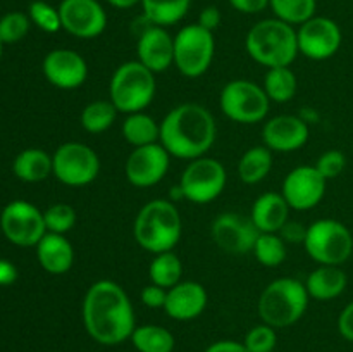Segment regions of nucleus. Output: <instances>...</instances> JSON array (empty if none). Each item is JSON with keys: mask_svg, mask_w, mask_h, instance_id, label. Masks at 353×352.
I'll return each instance as SVG.
<instances>
[{"mask_svg": "<svg viewBox=\"0 0 353 352\" xmlns=\"http://www.w3.org/2000/svg\"><path fill=\"white\" fill-rule=\"evenodd\" d=\"M45 228L47 233L65 235L71 231L76 224V211L69 204L59 202L48 207L43 213Z\"/></svg>", "mask_w": 353, "mask_h": 352, "instance_id": "35", "label": "nucleus"}, {"mask_svg": "<svg viewBox=\"0 0 353 352\" xmlns=\"http://www.w3.org/2000/svg\"><path fill=\"white\" fill-rule=\"evenodd\" d=\"M269 7L274 17L292 26H300L316 16L317 0H269Z\"/></svg>", "mask_w": 353, "mask_h": 352, "instance_id": "34", "label": "nucleus"}, {"mask_svg": "<svg viewBox=\"0 0 353 352\" xmlns=\"http://www.w3.org/2000/svg\"><path fill=\"white\" fill-rule=\"evenodd\" d=\"M148 276L154 285L169 290L171 286L178 285L183 276L181 259L174 254V251L161 252L155 254L148 266Z\"/></svg>", "mask_w": 353, "mask_h": 352, "instance_id": "31", "label": "nucleus"}, {"mask_svg": "<svg viewBox=\"0 0 353 352\" xmlns=\"http://www.w3.org/2000/svg\"><path fill=\"white\" fill-rule=\"evenodd\" d=\"M171 166V155L161 141L137 147L128 155L124 173L128 182L137 188H150L161 183Z\"/></svg>", "mask_w": 353, "mask_h": 352, "instance_id": "15", "label": "nucleus"}, {"mask_svg": "<svg viewBox=\"0 0 353 352\" xmlns=\"http://www.w3.org/2000/svg\"><path fill=\"white\" fill-rule=\"evenodd\" d=\"M2 45L3 43H2V41H0V55H2Z\"/></svg>", "mask_w": 353, "mask_h": 352, "instance_id": "49", "label": "nucleus"}, {"mask_svg": "<svg viewBox=\"0 0 353 352\" xmlns=\"http://www.w3.org/2000/svg\"><path fill=\"white\" fill-rule=\"evenodd\" d=\"M228 173L223 162L203 155L188 162L179 178L185 199L193 204H209L224 192Z\"/></svg>", "mask_w": 353, "mask_h": 352, "instance_id": "11", "label": "nucleus"}, {"mask_svg": "<svg viewBox=\"0 0 353 352\" xmlns=\"http://www.w3.org/2000/svg\"><path fill=\"white\" fill-rule=\"evenodd\" d=\"M348 285L347 273L341 269V266H324L314 269L305 280L307 292L310 299L321 300H333L345 292Z\"/></svg>", "mask_w": 353, "mask_h": 352, "instance_id": "24", "label": "nucleus"}, {"mask_svg": "<svg viewBox=\"0 0 353 352\" xmlns=\"http://www.w3.org/2000/svg\"><path fill=\"white\" fill-rule=\"evenodd\" d=\"M279 237L286 242V244H292V245H303L307 237V226L305 224L299 223V221H286L283 224L281 230L278 231Z\"/></svg>", "mask_w": 353, "mask_h": 352, "instance_id": "41", "label": "nucleus"}, {"mask_svg": "<svg viewBox=\"0 0 353 352\" xmlns=\"http://www.w3.org/2000/svg\"><path fill=\"white\" fill-rule=\"evenodd\" d=\"M30 16L23 12H9L0 19V41L16 43L21 41L30 31Z\"/></svg>", "mask_w": 353, "mask_h": 352, "instance_id": "37", "label": "nucleus"}, {"mask_svg": "<svg viewBox=\"0 0 353 352\" xmlns=\"http://www.w3.org/2000/svg\"><path fill=\"white\" fill-rule=\"evenodd\" d=\"M272 169V152L265 145L250 147L238 161V176L247 185H257Z\"/></svg>", "mask_w": 353, "mask_h": 352, "instance_id": "28", "label": "nucleus"}, {"mask_svg": "<svg viewBox=\"0 0 353 352\" xmlns=\"http://www.w3.org/2000/svg\"><path fill=\"white\" fill-rule=\"evenodd\" d=\"M52 173L65 186H86L100 173V159L90 145L65 141L52 155Z\"/></svg>", "mask_w": 353, "mask_h": 352, "instance_id": "10", "label": "nucleus"}, {"mask_svg": "<svg viewBox=\"0 0 353 352\" xmlns=\"http://www.w3.org/2000/svg\"><path fill=\"white\" fill-rule=\"evenodd\" d=\"M17 280V269L12 262L6 261V259H0V285L7 286L12 285Z\"/></svg>", "mask_w": 353, "mask_h": 352, "instance_id": "46", "label": "nucleus"}, {"mask_svg": "<svg viewBox=\"0 0 353 352\" xmlns=\"http://www.w3.org/2000/svg\"><path fill=\"white\" fill-rule=\"evenodd\" d=\"M109 6L116 7V9H131V7L138 6L140 0H107Z\"/></svg>", "mask_w": 353, "mask_h": 352, "instance_id": "47", "label": "nucleus"}, {"mask_svg": "<svg viewBox=\"0 0 353 352\" xmlns=\"http://www.w3.org/2000/svg\"><path fill=\"white\" fill-rule=\"evenodd\" d=\"M214 54V33L199 23L186 24L174 35V68L186 78L205 75L212 64Z\"/></svg>", "mask_w": 353, "mask_h": 352, "instance_id": "8", "label": "nucleus"}, {"mask_svg": "<svg viewBox=\"0 0 353 352\" xmlns=\"http://www.w3.org/2000/svg\"><path fill=\"white\" fill-rule=\"evenodd\" d=\"M207 302H209V295L202 283L181 280L178 285L168 290L164 311L169 317L176 321H192L205 311Z\"/></svg>", "mask_w": 353, "mask_h": 352, "instance_id": "21", "label": "nucleus"}, {"mask_svg": "<svg viewBox=\"0 0 353 352\" xmlns=\"http://www.w3.org/2000/svg\"><path fill=\"white\" fill-rule=\"evenodd\" d=\"M169 200H171V202H174V204L178 202V200H186L185 193H183V188L179 186V183H178V185L171 186V192H169Z\"/></svg>", "mask_w": 353, "mask_h": 352, "instance_id": "48", "label": "nucleus"}, {"mask_svg": "<svg viewBox=\"0 0 353 352\" xmlns=\"http://www.w3.org/2000/svg\"><path fill=\"white\" fill-rule=\"evenodd\" d=\"M143 16L155 26L168 28L188 14L192 0H140Z\"/></svg>", "mask_w": 353, "mask_h": 352, "instance_id": "27", "label": "nucleus"}, {"mask_svg": "<svg viewBox=\"0 0 353 352\" xmlns=\"http://www.w3.org/2000/svg\"><path fill=\"white\" fill-rule=\"evenodd\" d=\"M299 52L310 61H326L340 50L343 35L340 24L326 16H314L296 30Z\"/></svg>", "mask_w": 353, "mask_h": 352, "instance_id": "13", "label": "nucleus"}, {"mask_svg": "<svg viewBox=\"0 0 353 352\" xmlns=\"http://www.w3.org/2000/svg\"><path fill=\"white\" fill-rule=\"evenodd\" d=\"M157 92L155 75L140 61H126L114 71L109 100L119 113L133 114L147 109Z\"/></svg>", "mask_w": 353, "mask_h": 352, "instance_id": "6", "label": "nucleus"}, {"mask_svg": "<svg viewBox=\"0 0 353 352\" xmlns=\"http://www.w3.org/2000/svg\"><path fill=\"white\" fill-rule=\"evenodd\" d=\"M85 330L97 344L119 345L130 340L137 328L133 304L119 283L99 280L88 286L83 299Z\"/></svg>", "mask_w": 353, "mask_h": 352, "instance_id": "1", "label": "nucleus"}, {"mask_svg": "<svg viewBox=\"0 0 353 352\" xmlns=\"http://www.w3.org/2000/svg\"><path fill=\"white\" fill-rule=\"evenodd\" d=\"M14 175L26 183H38L52 175V157L41 148H26L12 164Z\"/></svg>", "mask_w": 353, "mask_h": 352, "instance_id": "26", "label": "nucleus"}, {"mask_svg": "<svg viewBox=\"0 0 353 352\" xmlns=\"http://www.w3.org/2000/svg\"><path fill=\"white\" fill-rule=\"evenodd\" d=\"M338 331L345 340L353 342V300L343 307L338 316Z\"/></svg>", "mask_w": 353, "mask_h": 352, "instance_id": "43", "label": "nucleus"}, {"mask_svg": "<svg viewBox=\"0 0 353 352\" xmlns=\"http://www.w3.org/2000/svg\"><path fill=\"white\" fill-rule=\"evenodd\" d=\"M121 131H123L124 140L133 145V148L143 147V145L157 144L161 138V123H157L150 114L141 110V113L126 114Z\"/></svg>", "mask_w": 353, "mask_h": 352, "instance_id": "25", "label": "nucleus"}, {"mask_svg": "<svg viewBox=\"0 0 353 352\" xmlns=\"http://www.w3.org/2000/svg\"><path fill=\"white\" fill-rule=\"evenodd\" d=\"M305 283L296 278H276L262 290L257 311L262 323L272 328H286L302 320L309 307Z\"/></svg>", "mask_w": 353, "mask_h": 352, "instance_id": "5", "label": "nucleus"}, {"mask_svg": "<svg viewBox=\"0 0 353 352\" xmlns=\"http://www.w3.org/2000/svg\"><path fill=\"white\" fill-rule=\"evenodd\" d=\"M264 92L268 93L269 100L276 104L290 102L296 95L299 90V79L292 71L290 66L286 68H272L268 69L264 76Z\"/></svg>", "mask_w": 353, "mask_h": 352, "instance_id": "30", "label": "nucleus"}, {"mask_svg": "<svg viewBox=\"0 0 353 352\" xmlns=\"http://www.w3.org/2000/svg\"><path fill=\"white\" fill-rule=\"evenodd\" d=\"M196 23L209 31H216L221 26V10L216 6H207L200 10Z\"/></svg>", "mask_w": 353, "mask_h": 352, "instance_id": "42", "label": "nucleus"}, {"mask_svg": "<svg viewBox=\"0 0 353 352\" xmlns=\"http://www.w3.org/2000/svg\"><path fill=\"white\" fill-rule=\"evenodd\" d=\"M245 48L257 64L268 69L292 66L300 54L295 26L278 17L255 23L245 38Z\"/></svg>", "mask_w": 353, "mask_h": 352, "instance_id": "4", "label": "nucleus"}, {"mask_svg": "<svg viewBox=\"0 0 353 352\" xmlns=\"http://www.w3.org/2000/svg\"><path fill=\"white\" fill-rule=\"evenodd\" d=\"M243 344L248 352H274L276 344H278L276 328L265 323L257 324L245 335Z\"/></svg>", "mask_w": 353, "mask_h": 352, "instance_id": "38", "label": "nucleus"}, {"mask_svg": "<svg viewBox=\"0 0 353 352\" xmlns=\"http://www.w3.org/2000/svg\"><path fill=\"white\" fill-rule=\"evenodd\" d=\"M130 340L138 352H172L176 347L174 335L161 324H140Z\"/></svg>", "mask_w": 353, "mask_h": 352, "instance_id": "29", "label": "nucleus"}, {"mask_svg": "<svg viewBox=\"0 0 353 352\" xmlns=\"http://www.w3.org/2000/svg\"><path fill=\"white\" fill-rule=\"evenodd\" d=\"M309 140V124L295 114H279L265 121L262 141L271 152H295Z\"/></svg>", "mask_w": 353, "mask_h": 352, "instance_id": "19", "label": "nucleus"}, {"mask_svg": "<svg viewBox=\"0 0 353 352\" xmlns=\"http://www.w3.org/2000/svg\"><path fill=\"white\" fill-rule=\"evenodd\" d=\"M59 14L62 30L81 40L100 37L107 28V12L99 0H62Z\"/></svg>", "mask_w": 353, "mask_h": 352, "instance_id": "16", "label": "nucleus"}, {"mask_svg": "<svg viewBox=\"0 0 353 352\" xmlns=\"http://www.w3.org/2000/svg\"><path fill=\"white\" fill-rule=\"evenodd\" d=\"M228 2L241 14H259L269 7V0H228Z\"/></svg>", "mask_w": 353, "mask_h": 352, "instance_id": "44", "label": "nucleus"}, {"mask_svg": "<svg viewBox=\"0 0 353 352\" xmlns=\"http://www.w3.org/2000/svg\"><path fill=\"white\" fill-rule=\"evenodd\" d=\"M250 217L261 233H278L290 219V206L281 192H265L255 199Z\"/></svg>", "mask_w": 353, "mask_h": 352, "instance_id": "22", "label": "nucleus"}, {"mask_svg": "<svg viewBox=\"0 0 353 352\" xmlns=\"http://www.w3.org/2000/svg\"><path fill=\"white\" fill-rule=\"evenodd\" d=\"M43 75L50 85L61 90H74L85 85L88 64L85 57L71 48H55L43 59Z\"/></svg>", "mask_w": 353, "mask_h": 352, "instance_id": "18", "label": "nucleus"}, {"mask_svg": "<svg viewBox=\"0 0 353 352\" xmlns=\"http://www.w3.org/2000/svg\"><path fill=\"white\" fill-rule=\"evenodd\" d=\"M0 228L7 240L19 247H37L47 233L43 213L26 200H12L3 207Z\"/></svg>", "mask_w": 353, "mask_h": 352, "instance_id": "12", "label": "nucleus"}, {"mask_svg": "<svg viewBox=\"0 0 353 352\" xmlns=\"http://www.w3.org/2000/svg\"><path fill=\"white\" fill-rule=\"evenodd\" d=\"M252 254L255 255L259 264L265 268H278L286 261L288 244L279 237V233H261L255 240Z\"/></svg>", "mask_w": 353, "mask_h": 352, "instance_id": "33", "label": "nucleus"}, {"mask_svg": "<svg viewBox=\"0 0 353 352\" xmlns=\"http://www.w3.org/2000/svg\"><path fill=\"white\" fill-rule=\"evenodd\" d=\"M137 61L154 75L174 66V37L162 26H150L137 38Z\"/></svg>", "mask_w": 353, "mask_h": 352, "instance_id": "20", "label": "nucleus"}, {"mask_svg": "<svg viewBox=\"0 0 353 352\" xmlns=\"http://www.w3.org/2000/svg\"><path fill=\"white\" fill-rule=\"evenodd\" d=\"M314 166H316L317 171L330 182V179L338 178V176L345 171V168H347V155L341 150H336V148L326 150L319 159H317V162Z\"/></svg>", "mask_w": 353, "mask_h": 352, "instance_id": "39", "label": "nucleus"}, {"mask_svg": "<svg viewBox=\"0 0 353 352\" xmlns=\"http://www.w3.org/2000/svg\"><path fill=\"white\" fill-rule=\"evenodd\" d=\"M37 257L50 275H65L74 264V248L65 235L45 233L37 245Z\"/></svg>", "mask_w": 353, "mask_h": 352, "instance_id": "23", "label": "nucleus"}, {"mask_svg": "<svg viewBox=\"0 0 353 352\" xmlns=\"http://www.w3.org/2000/svg\"><path fill=\"white\" fill-rule=\"evenodd\" d=\"M203 352H248L243 342L234 340H219L210 344Z\"/></svg>", "mask_w": 353, "mask_h": 352, "instance_id": "45", "label": "nucleus"}, {"mask_svg": "<svg viewBox=\"0 0 353 352\" xmlns=\"http://www.w3.org/2000/svg\"><path fill=\"white\" fill-rule=\"evenodd\" d=\"M219 106L228 119L238 124H257L269 114L268 93L250 79H231L219 95Z\"/></svg>", "mask_w": 353, "mask_h": 352, "instance_id": "9", "label": "nucleus"}, {"mask_svg": "<svg viewBox=\"0 0 353 352\" xmlns=\"http://www.w3.org/2000/svg\"><path fill=\"white\" fill-rule=\"evenodd\" d=\"M303 247L317 264L341 266L353 254V235L341 221L317 219L307 226Z\"/></svg>", "mask_w": 353, "mask_h": 352, "instance_id": "7", "label": "nucleus"}, {"mask_svg": "<svg viewBox=\"0 0 353 352\" xmlns=\"http://www.w3.org/2000/svg\"><path fill=\"white\" fill-rule=\"evenodd\" d=\"M165 297H168V290L159 285H154V283L143 286L140 292L141 304L145 307H150V309H164Z\"/></svg>", "mask_w": 353, "mask_h": 352, "instance_id": "40", "label": "nucleus"}, {"mask_svg": "<svg viewBox=\"0 0 353 352\" xmlns=\"http://www.w3.org/2000/svg\"><path fill=\"white\" fill-rule=\"evenodd\" d=\"M217 137V124L207 107L185 102L172 107L161 121L162 147L171 157L193 161L207 155Z\"/></svg>", "mask_w": 353, "mask_h": 352, "instance_id": "2", "label": "nucleus"}, {"mask_svg": "<svg viewBox=\"0 0 353 352\" xmlns=\"http://www.w3.org/2000/svg\"><path fill=\"white\" fill-rule=\"evenodd\" d=\"M28 16H30L31 23L40 28L41 31H45V33H57L59 30H62L59 7L50 6L43 0L31 2L30 9H28Z\"/></svg>", "mask_w": 353, "mask_h": 352, "instance_id": "36", "label": "nucleus"}, {"mask_svg": "<svg viewBox=\"0 0 353 352\" xmlns=\"http://www.w3.org/2000/svg\"><path fill=\"white\" fill-rule=\"evenodd\" d=\"M117 114H119V110L114 107L110 100H93L83 107L79 123H81L83 130L88 131V133L100 135L112 126Z\"/></svg>", "mask_w": 353, "mask_h": 352, "instance_id": "32", "label": "nucleus"}, {"mask_svg": "<svg viewBox=\"0 0 353 352\" xmlns=\"http://www.w3.org/2000/svg\"><path fill=\"white\" fill-rule=\"evenodd\" d=\"M261 235L250 216L240 213H221L210 224V237L221 251L241 255L252 252Z\"/></svg>", "mask_w": 353, "mask_h": 352, "instance_id": "14", "label": "nucleus"}, {"mask_svg": "<svg viewBox=\"0 0 353 352\" xmlns=\"http://www.w3.org/2000/svg\"><path fill=\"white\" fill-rule=\"evenodd\" d=\"M183 221L178 207L169 199H154L138 211L133 224L137 244L152 254L174 251L181 240Z\"/></svg>", "mask_w": 353, "mask_h": 352, "instance_id": "3", "label": "nucleus"}, {"mask_svg": "<svg viewBox=\"0 0 353 352\" xmlns=\"http://www.w3.org/2000/svg\"><path fill=\"white\" fill-rule=\"evenodd\" d=\"M352 2H353V0H352Z\"/></svg>", "mask_w": 353, "mask_h": 352, "instance_id": "50", "label": "nucleus"}, {"mask_svg": "<svg viewBox=\"0 0 353 352\" xmlns=\"http://www.w3.org/2000/svg\"><path fill=\"white\" fill-rule=\"evenodd\" d=\"M327 179L316 166H299L285 176L281 193L290 209L310 211L319 206L326 195Z\"/></svg>", "mask_w": 353, "mask_h": 352, "instance_id": "17", "label": "nucleus"}]
</instances>
